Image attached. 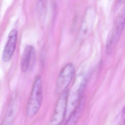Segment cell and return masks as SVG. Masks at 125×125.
<instances>
[{"label": "cell", "mask_w": 125, "mask_h": 125, "mask_svg": "<svg viewBox=\"0 0 125 125\" xmlns=\"http://www.w3.org/2000/svg\"><path fill=\"white\" fill-rule=\"evenodd\" d=\"M86 83L84 74H77L73 82L70 91H68L65 119L67 120L79 106Z\"/></svg>", "instance_id": "cell-1"}, {"label": "cell", "mask_w": 125, "mask_h": 125, "mask_svg": "<svg viewBox=\"0 0 125 125\" xmlns=\"http://www.w3.org/2000/svg\"><path fill=\"white\" fill-rule=\"evenodd\" d=\"M43 99V87L41 76L35 79L26 106V112L28 117H32L39 111Z\"/></svg>", "instance_id": "cell-2"}, {"label": "cell", "mask_w": 125, "mask_h": 125, "mask_svg": "<svg viewBox=\"0 0 125 125\" xmlns=\"http://www.w3.org/2000/svg\"><path fill=\"white\" fill-rule=\"evenodd\" d=\"M68 91L61 94L57 101L52 117L48 125H61L65 119Z\"/></svg>", "instance_id": "cell-3"}, {"label": "cell", "mask_w": 125, "mask_h": 125, "mask_svg": "<svg viewBox=\"0 0 125 125\" xmlns=\"http://www.w3.org/2000/svg\"><path fill=\"white\" fill-rule=\"evenodd\" d=\"M75 73V67L72 63L67 64L58 75L56 82L55 93L62 94L67 88L73 79Z\"/></svg>", "instance_id": "cell-4"}, {"label": "cell", "mask_w": 125, "mask_h": 125, "mask_svg": "<svg viewBox=\"0 0 125 125\" xmlns=\"http://www.w3.org/2000/svg\"><path fill=\"white\" fill-rule=\"evenodd\" d=\"M125 24V13H122L117 17L112 35L107 43V51L109 52L120 37Z\"/></svg>", "instance_id": "cell-5"}, {"label": "cell", "mask_w": 125, "mask_h": 125, "mask_svg": "<svg viewBox=\"0 0 125 125\" xmlns=\"http://www.w3.org/2000/svg\"><path fill=\"white\" fill-rule=\"evenodd\" d=\"M19 100L16 94L11 99L1 125H12L19 110Z\"/></svg>", "instance_id": "cell-6"}, {"label": "cell", "mask_w": 125, "mask_h": 125, "mask_svg": "<svg viewBox=\"0 0 125 125\" xmlns=\"http://www.w3.org/2000/svg\"><path fill=\"white\" fill-rule=\"evenodd\" d=\"M18 33L16 29H13L10 32L8 38L3 52L2 60L7 62L11 59L16 46Z\"/></svg>", "instance_id": "cell-7"}, {"label": "cell", "mask_w": 125, "mask_h": 125, "mask_svg": "<svg viewBox=\"0 0 125 125\" xmlns=\"http://www.w3.org/2000/svg\"><path fill=\"white\" fill-rule=\"evenodd\" d=\"M35 50L33 46H27L24 50L21 61V67L23 72H27L33 67L35 59Z\"/></svg>", "instance_id": "cell-8"}, {"label": "cell", "mask_w": 125, "mask_h": 125, "mask_svg": "<svg viewBox=\"0 0 125 125\" xmlns=\"http://www.w3.org/2000/svg\"><path fill=\"white\" fill-rule=\"evenodd\" d=\"M84 105V100L82 99L79 106L72 115L66 120L64 125H76L83 110Z\"/></svg>", "instance_id": "cell-9"}, {"label": "cell", "mask_w": 125, "mask_h": 125, "mask_svg": "<svg viewBox=\"0 0 125 125\" xmlns=\"http://www.w3.org/2000/svg\"><path fill=\"white\" fill-rule=\"evenodd\" d=\"M94 11L89 9L86 12L82 26V32L84 35H86L90 31L94 17Z\"/></svg>", "instance_id": "cell-10"}]
</instances>
